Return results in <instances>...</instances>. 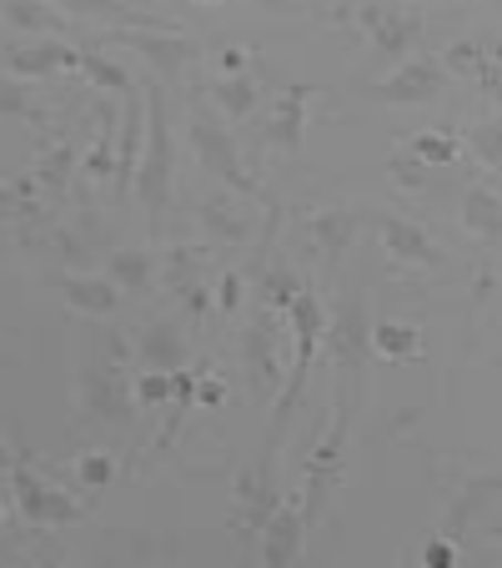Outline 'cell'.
Returning <instances> with one entry per match:
<instances>
[{"label":"cell","instance_id":"31","mask_svg":"<svg viewBox=\"0 0 502 568\" xmlns=\"http://www.w3.org/2000/svg\"><path fill=\"white\" fill-rule=\"evenodd\" d=\"M0 116H16V121H25V126H41L45 106L35 101V81H16V75H6V81H0Z\"/></svg>","mask_w":502,"mask_h":568},{"label":"cell","instance_id":"35","mask_svg":"<svg viewBox=\"0 0 502 568\" xmlns=\"http://www.w3.org/2000/svg\"><path fill=\"white\" fill-rule=\"evenodd\" d=\"M407 156H417L422 166H458L462 146L452 136H442V131H412L407 136Z\"/></svg>","mask_w":502,"mask_h":568},{"label":"cell","instance_id":"41","mask_svg":"<svg viewBox=\"0 0 502 568\" xmlns=\"http://www.w3.org/2000/svg\"><path fill=\"white\" fill-rule=\"evenodd\" d=\"M417 558H422L428 568H452V564H458V538H448V534H438V528H432V538L417 548Z\"/></svg>","mask_w":502,"mask_h":568},{"label":"cell","instance_id":"19","mask_svg":"<svg viewBox=\"0 0 502 568\" xmlns=\"http://www.w3.org/2000/svg\"><path fill=\"white\" fill-rule=\"evenodd\" d=\"M61 16H75V21H96L111 26V31H176L166 16H146L131 11L126 0H51Z\"/></svg>","mask_w":502,"mask_h":568},{"label":"cell","instance_id":"42","mask_svg":"<svg viewBox=\"0 0 502 568\" xmlns=\"http://www.w3.org/2000/svg\"><path fill=\"white\" fill-rule=\"evenodd\" d=\"M387 172H392V182L402 186V192H417V186H422V161H407V156H392L387 161Z\"/></svg>","mask_w":502,"mask_h":568},{"label":"cell","instance_id":"29","mask_svg":"<svg viewBox=\"0 0 502 568\" xmlns=\"http://www.w3.org/2000/svg\"><path fill=\"white\" fill-rule=\"evenodd\" d=\"M75 166H81V156H75V141H71V136H61V141H55V146L31 166V176H35V186H41V192H51V196H55L65 182H71Z\"/></svg>","mask_w":502,"mask_h":568},{"label":"cell","instance_id":"6","mask_svg":"<svg viewBox=\"0 0 502 568\" xmlns=\"http://www.w3.org/2000/svg\"><path fill=\"white\" fill-rule=\"evenodd\" d=\"M327 357L347 373V383L362 387V373H367V363H372V317H367L362 287H347L342 302L331 307V322H327Z\"/></svg>","mask_w":502,"mask_h":568},{"label":"cell","instance_id":"7","mask_svg":"<svg viewBox=\"0 0 502 568\" xmlns=\"http://www.w3.org/2000/svg\"><path fill=\"white\" fill-rule=\"evenodd\" d=\"M116 357H121V347H116ZM116 357H111V363L81 367V377H75V408H81V418H91V423L131 428V418H136V397H131V377L121 373Z\"/></svg>","mask_w":502,"mask_h":568},{"label":"cell","instance_id":"3","mask_svg":"<svg viewBox=\"0 0 502 568\" xmlns=\"http://www.w3.org/2000/svg\"><path fill=\"white\" fill-rule=\"evenodd\" d=\"M281 508L277 488V443H262L257 463H242L232 478V534L242 548H252L267 528V518Z\"/></svg>","mask_w":502,"mask_h":568},{"label":"cell","instance_id":"43","mask_svg":"<svg viewBox=\"0 0 502 568\" xmlns=\"http://www.w3.org/2000/svg\"><path fill=\"white\" fill-rule=\"evenodd\" d=\"M226 403V383L222 377H206V373H196V408H222Z\"/></svg>","mask_w":502,"mask_h":568},{"label":"cell","instance_id":"36","mask_svg":"<svg viewBox=\"0 0 502 568\" xmlns=\"http://www.w3.org/2000/svg\"><path fill=\"white\" fill-rule=\"evenodd\" d=\"M111 478H116V458L111 453H86V458H75V488L81 494H106Z\"/></svg>","mask_w":502,"mask_h":568},{"label":"cell","instance_id":"17","mask_svg":"<svg viewBox=\"0 0 502 568\" xmlns=\"http://www.w3.org/2000/svg\"><path fill=\"white\" fill-rule=\"evenodd\" d=\"M377 232H382V247L392 262L402 267H442V247L432 242L428 226H417L412 216H377Z\"/></svg>","mask_w":502,"mask_h":568},{"label":"cell","instance_id":"23","mask_svg":"<svg viewBox=\"0 0 502 568\" xmlns=\"http://www.w3.org/2000/svg\"><path fill=\"white\" fill-rule=\"evenodd\" d=\"M106 277L116 282L126 297H151L161 277V257L151 247H116L106 257Z\"/></svg>","mask_w":502,"mask_h":568},{"label":"cell","instance_id":"37","mask_svg":"<svg viewBox=\"0 0 502 568\" xmlns=\"http://www.w3.org/2000/svg\"><path fill=\"white\" fill-rule=\"evenodd\" d=\"M468 146L478 151L482 166H492V172L502 176V116L498 121H478V126L468 131Z\"/></svg>","mask_w":502,"mask_h":568},{"label":"cell","instance_id":"24","mask_svg":"<svg viewBox=\"0 0 502 568\" xmlns=\"http://www.w3.org/2000/svg\"><path fill=\"white\" fill-rule=\"evenodd\" d=\"M462 232L478 236L482 247L502 252V196L492 186H468L462 192Z\"/></svg>","mask_w":502,"mask_h":568},{"label":"cell","instance_id":"27","mask_svg":"<svg viewBox=\"0 0 502 568\" xmlns=\"http://www.w3.org/2000/svg\"><path fill=\"white\" fill-rule=\"evenodd\" d=\"M116 111L111 106H101V136H96V146L81 156V182H91V186H101V182H116Z\"/></svg>","mask_w":502,"mask_h":568},{"label":"cell","instance_id":"47","mask_svg":"<svg viewBox=\"0 0 502 568\" xmlns=\"http://www.w3.org/2000/svg\"><path fill=\"white\" fill-rule=\"evenodd\" d=\"M196 6H226V0H196Z\"/></svg>","mask_w":502,"mask_h":568},{"label":"cell","instance_id":"32","mask_svg":"<svg viewBox=\"0 0 502 568\" xmlns=\"http://www.w3.org/2000/svg\"><path fill=\"white\" fill-rule=\"evenodd\" d=\"M252 282L262 287V302H267V307H277V312H287V302L301 292V277L287 267V262H272V267H257V272H252Z\"/></svg>","mask_w":502,"mask_h":568},{"label":"cell","instance_id":"12","mask_svg":"<svg viewBox=\"0 0 502 568\" xmlns=\"http://www.w3.org/2000/svg\"><path fill=\"white\" fill-rule=\"evenodd\" d=\"M281 322H277V307H267L262 302L257 317H252V327H246L242 337V357H246V383H252V393L262 397H277L281 383H287V367H281Z\"/></svg>","mask_w":502,"mask_h":568},{"label":"cell","instance_id":"20","mask_svg":"<svg viewBox=\"0 0 502 568\" xmlns=\"http://www.w3.org/2000/svg\"><path fill=\"white\" fill-rule=\"evenodd\" d=\"M136 363L141 367H156V373H176V367L192 363V343H186L182 322L176 317H156L141 327L136 337Z\"/></svg>","mask_w":502,"mask_h":568},{"label":"cell","instance_id":"1","mask_svg":"<svg viewBox=\"0 0 502 568\" xmlns=\"http://www.w3.org/2000/svg\"><path fill=\"white\" fill-rule=\"evenodd\" d=\"M352 397H357V387L347 383L342 397H337V418H331V433L311 443V453L301 458V494H297V504H301V518H307V528H317L321 518H327V504H331V494H337V483H342V473H347Z\"/></svg>","mask_w":502,"mask_h":568},{"label":"cell","instance_id":"11","mask_svg":"<svg viewBox=\"0 0 502 568\" xmlns=\"http://www.w3.org/2000/svg\"><path fill=\"white\" fill-rule=\"evenodd\" d=\"M442 87H448V65L438 55H407L392 75L362 87V97L377 106H422V101H438Z\"/></svg>","mask_w":502,"mask_h":568},{"label":"cell","instance_id":"13","mask_svg":"<svg viewBox=\"0 0 502 568\" xmlns=\"http://www.w3.org/2000/svg\"><path fill=\"white\" fill-rule=\"evenodd\" d=\"M367 216L357 212V206H342V202H331V206H317V212L301 216V236H307V247L317 252L327 267H337L342 262V252L352 247V236L362 232Z\"/></svg>","mask_w":502,"mask_h":568},{"label":"cell","instance_id":"8","mask_svg":"<svg viewBox=\"0 0 502 568\" xmlns=\"http://www.w3.org/2000/svg\"><path fill=\"white\" fill-rule=\"evenodd\" d=\"M342 21L352 31H362V41L372 45L382 61H407L412 45L422 41V16L417 11H402V6H372V0H357L347 6Z\"/></svg>","mask_w":502,"mask_h":568},{"label":"cell","instance_id":"28","mask_svg":"<svg viewBox=\"0 0 502 568\" xmlns=\"http://www.w3.org/2000/svg\"><path fill=\"white\" fill-rule=\"evenodd\" d=\"M6 21L31 36H65V16L51 0H6Z\"/></svg>","mask_w":502,"mask_h":568},{"label":"cell","instance_id":"21","mask_svg":"<svg viewBox=\"0 0 502 568\" xmlns=\"http://www.w3.org/2000/svg\"><path fill=\"white\" fill-rule=\"evenodd\" d=\"M311 101H317V87H287L277 97V106H272V116H267V146H277V151H301L307 146V111H311Z\"/></svg>","mask_w":502,"mask_h":568},{"label":"cell","instance_id":"45","mask_svg":"<svg viewBox=\"0 0 502 568\" xmlns=\"http://www.w3.org/2000/svg\"><path fill=\"white\" fill-rule=\"evenodd\" d=\"M482 524H488V538H498V544H502V498L488 508V518H482Z\"/></svg>","mask_w":502,"mask_h":568},{"label":"cell","instance_id":"40","mask_svg":"<svg viewBox=\"0 0 502 568\" xmlns=\"http://www.w3.org/2000/svg\"><path fill=\"white\" fill-rule=\"evenodd\" d=\"M442 65H448V75H478V65H482V41H458V45H448V55H442Z\"/></svg>","mask_w":502,"mask_h":568},{"label":"cell","instance_id":"44","mask_svg":"<svg viewBox=\"0 0 502 568\" xmlns=\"http://www.w3.org/2000/svg\"><path fill=\"white\" fill-rule=\"evenodd\" d=\"M236 6H257V11H267V16H297L291 0H236Z\"/></svg>","mask_w":502,"mask_h":568},{"label":"cell","instance_id":"18","mask_svg":"<svg viewBox=\"0 0 502 568\" xmlns=\"http://www.w3.org/2000/svg\"><path fill=\"white\" fill-rule=\"evenodd\" d=\"M242 202H252V196L212 192L196 202V222L206 226V236H212L216 247H242L246 236H252V212H246Z\"/></svg>","mask_w":502,"mask_h":568},{"label":"cell","instance_id":"33","mask_svg":"<svg viewBox=\"0 0 502 568\" xmlns=\"http://www.w3.org/2000/svg\"><path fill=\"white\" fill-rule=\"evenodd\" d=\"M131 397H136V408H146V413L172 408V397H176L172 373H156V367H136V377H131Z\"/></svg>","mask_w":502,"mask_h":568},{"label":"cell","instance_id":"2","mask_svg":"<svg viewBox=\"0 0 502 568\" xmlns=\"http://www.w3.org/2000/svg\"><path fill=\"white\" fill-rule=\"evenodd\" d=\"M172 101H166V87H146V146L136 166V196L151 216V232H161L166 206H172Z\"/></svg>","mask_w":502,"mask_h":568},{"label":"cell","instance_id":"30","mask_svg":"<svg viewBox=\"0 0 502 568\" xmlns=\"http://www.w3.org/2000/svg\"><path fill=\"white\" fill-rule=\"evenodd\" d=\"M81 75H86L91 87L111 91V97H131V91L141 87V81L126 71V65L111 61V55H101V51H81Z\"/></svg>","mask_w":502,"mask_h":568},{"label":"cell","instance_id":"15","mask_svg":"<svg viewBox=\"0 0 502 568\" xmlns=\"http://www.w3.org/2000/svg\"><path fill=\"white\" fill-rule=\"evenodd\" d=\"M106 41H121V45H136L141 55L151 61V71L161 75V81H176V75L186 71V65L202 55V45L192 41V36L182 31H111Z\"/></svg>","mask_w":502,"mask_h":568},{"label":"cell","instance_id":"25","mask_svg":"<svg viewBox=\"0 0 502 568\" xmlns=\"http://www.w3.org/2000/svg\"><path fill=\"white\" fill-rule=\"evenodd\" d=\"M212 101H216V111H222L226 121H246L252 111H257V101H262L257 75H252V71L212 75Z\"/></svg>","mask_w":502,"mask_h":568},{"label":"cell","instance_id":"48","mask_svg":"<svg viewBox=\"0 0 502 568\" xmlns=\"http://www.w3.org/2000/svg\"><path fill=\"white\" fill-rule=\"evenodd\" d=\"M407 6H432V0H407Z\"/></svg>","mask_w":502,"mask_h":568},{"label":"cell","instance_id":"46","mask_svg":"<svg viewBox=\"0 0 502 568\" xmlns=\"http://www.w3.org/2000/svg\"><path fill=\"white\" fill-rule=\"evenodd\" d=\"M11 463H16V458H11V448H0V468L11 473Z\"/></svg>","mask_w":502,"mask_h":568},{"label":"cell","instance_id":"49","mask_svg":"<svg viewBox=\"0 0 502 568\" xmlns=\"http://www.w3.org/2000/svg\"><path fill=\"white\" fill-rule=\"evenodd\" d=\"M0 528H6V508H0Z\"/></svg>","mask_w":502,"mask_h":568},{"label":"cell","instance_id":"10","mask_svg":"<svg viewBox=\"0 0 502 568\" xmlns=\"http://www.w3.org/2000/svg\"><path fill=\"white\" fill-rule=\"evenodd\" d=\"M192 146H196V161L206 166L212 182H222L226 192H236V196H262V182L242 166L236 136L222 126V121L206 116V111H192Z\"/></svg>","mask_w":502,"mask_h":568},{"label":"cell","instance_id":"4","mask_svg":"<svg viewBox=\"0 0 502 568\" xmlns=\"http://www.w3.org/2000/svg\"><path fill=\"white\" fill-rule=\"evenodd\" d=\"M11 498H16V508H21L25 524L41 528V534H51V528H71V524L86 518V504H81L71 488L41 478L25 453H16V463H11Z\"/></svg>","mask_w":502,"mask_h":568},{"label":"cell","instance_id":"34","mask_svg":"<svg viewBox=\"0 0 502 568\" xmlns=\"http://www.w3.org/2000/svg\"><path fill=\"white\" fill-rule=\"evenodd\" d=\"M41 186H35V176H21V182H6L0 176V222H25V216L41 212Z\"/></svg>","mask_w":502,"mask_h":568},{"label":"cell","instance_id":"26","mask_svg":"<svg viewBox=\"0 0 502 568\" xmlns=\"http://www.w3.org/2000/svg\"><path fill=\"white\" fill-rule=\"evenodd\" d=\"M372 357H382V363H412V357H422V327L417 322H377Z\"/></svg>","mask_w":502,"mask_h":568},{"label":"cell","instance_id":"39","mask_svg":"<svg viewBox=\"0 0 502 568\" xmlns=\"http://www.w3.org/2000/svg\"><path fill=\"white\" fill-rule=\"evenodd\" d=\"M472 81H478L482 97H492L502 106V45H482V65Z\"/></svg>","mask_w":502,"mask_h":568},{"label":"cell","instance_id":"22","mask_svg":"<svg viewBox=\"0 0 502 568\" xmlns=\"http://www.w3.org/2000/svg\"><path fill=\"white\" fill-rule=\"evenodd\" d=\"M61 297H65V307L81 312V317H111V312L121 307V297H126V292H121L106 272H65V277H61Z\"/></svg>","mask_w":502,"mask_h":568},{"label":"cell","instance_id":"16","mask_svg":"<svg viewBox=\"0 0 502 568\" xmlns=\"http://www.w3.org/2000/svg\"><path fill=\"white\" fill-rule=\"evenodd\" d=\"M307 518H301V504H287L281 498V508L267 518V528H262L257 538V558L267 568H291L301 558V548H307Z\"/></svg>","mask_w":502,"mask_h":568},{"label":"cell","instance_id":"14","mask_svg":"<svg viewBox=\"0 0 502 568\" xmlns=\"http://www.w3.org/2000/svg\"><path fill=\"white\" fill-rule=\"evenodd\" d=\"M61 71H81V51L61 36H41V41L6 51V75H16V81H51Z\"/></svg>","mask_w":502,"mask_h":568},{"label":"cell","instance_id":"38","mask_svg":"<svg viewBox=\"0 0 502 568\" xmlns=\"http://www.w3.org/2000/svg\"><path fill=\"white\" fill-rule=\"evenodd\" d=\"M246 302V272L226 267L222 277H216V317H236Z\"/></svg>","mask_w":502,"mask_h":568},{"label":"cell","instance_id":"5","mask_svg":"<svg viewBox=\"0 0 502 568\" xmlns=\"http://www.w3.org/2000/svg\"><path fill=\"white\" fill-rule=\"evenodd\" d=\"M438 483H442V498H448L438 534L458 538V544L482 524V518H488V508L502 498V468L498 473H482V468H452V473H442L438 468Z\"/></svg>","mask_w":502,"mask_h":568},{"label":"cell","instance_id":"9","mask_svg":"<svg viewBox=\"0 0 502 568\" xmlns=\"http://www.w3.org/2000/svg\"><path fill=\"white\" fill-rule=\"evenodd\" d=\"M161 277H166V292H172L176 312H182L192 327H202L216 307V282H212V262H206L202 247H172L161 257Z\"/></svg>","mask_w":502,"mask_h":568}]
</instances>
